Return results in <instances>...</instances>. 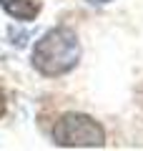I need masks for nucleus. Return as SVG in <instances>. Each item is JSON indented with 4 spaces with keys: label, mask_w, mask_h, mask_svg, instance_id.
Masks as SVG:
<instances>
[{
    "label": "nucleus",
    "mask_w": 143,
    "mask_h": 151,
    "mask_svg": "<svg viewBox=\"0 0 143 151\" xmlns=\"http://www.w3.org/2000/svg\"><path fill=\"white\" fill-rule=\"evenodd\" d=\"M80 60V43L70 28H53L33 48L30 63L40 76L58 78L73 70Z\"/></svg>",
    "instance_id": "obj_1"
},
{
    "label": "nucleus",
    "mask_w": 143,
    "mask_h": 151,
    "mask_svg": "<svg viewBox=\"0 0 143 151\" xmlns=\"http://www.w3.org/2000/svg\"><path fill=\"white\" fill-rule=\"evenodd\" d=\"M0 8L8 13L15 20H35L38 13H40V3L38 0H0Z\"/></svg>",
    "instance_id": "obj_3"
},
{
    "label": "nucleus",
    "mask_w": 143,
    "mask_h": 151,
    "mask_svg": "<svg viewBox=\"0 0 143 151\" xmlns=\"http://www.w3.org/2000/svg\"><path fill=\"white\" fill-rule=\"evenodd\" d=\"M88 3H93V5H103V3H111V0H88Z\"/></svg>",
    "instance_id": "obj_5"
},
{
    "label": "nucleus",
    "mask_w": 143,
    "mask_h": 151,
    "mask_svg": "<svg viewBox=\"0 0 143 151\" xmlns=\"http://www.w3.org/2000/svg\"><path fill=\"white\" fill-rule=\"evenodd\" d=\"M3 113H5V93L0 91V119H3Z\"/></svg>",
    "instance_id": "obj_4"
},
{
    "label": "nucleus",
    "mask_w": 143,
    "mask_h": 151,
    "mask_svg": "<svg viewBox=\"0 0 143 151\" xmlns=\"http://www.w3.org/2000/svg\"><path fill=\"white\" fill-rule=\"evenodd\" d=\"M53 141L68 149H88V146L95 149L106 144V129L85 113H68L55 121Z\"/></svg>",
    "instance_id": "obj_2"
}]
</instances>
